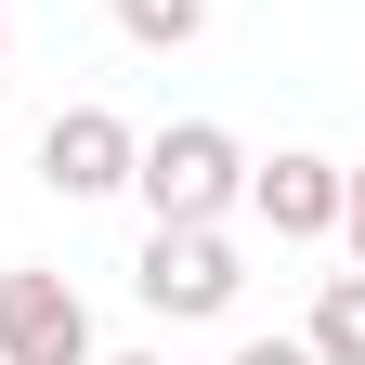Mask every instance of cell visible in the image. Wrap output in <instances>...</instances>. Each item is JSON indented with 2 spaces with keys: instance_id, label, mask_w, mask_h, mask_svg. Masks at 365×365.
Masks as SVG:
<instances>
[{
  "instance_id": "cell-10",
  "label": "cell",
  "mask_w": 365,
  "mask_h": 365,
  "mask_svg": "<svg viewBox=\"0 0 365 365\" xmlns=\"http://www.w3.org/2000/svg\"><path fill=\"white\" fill-rule=\"evenodd\" d=\"M0 91H14V26H0Z\"/></svg>"
},
{
  "instance_id": "cell-2",
  "label": "cell",
  "mask_w": 365,
  "mask_h": 365,
  "mask_svg": "<svg viewBox=\"0 0 365 365\" xmlns=\"http://www.w3.org/2000/svg\"><path fill=\"white\" fill-rule=\"evenodd\" d=\"M130 287H144V313H170V327H209V313H235L248 261H235V235H222V222H144Z\"/></svg>"
},
{
  "instance_id": "cell-3",
  "label": "cell",
  "mask_w": 365,
  "mask_h": 365,
  "mask_svg": "<svg viewBox=\"0 0 365 365\" xmlns=\"http://www.w3.org/2000/svg\"><path fill=\"white\" fill-rule=\"evenodd\" d=\"M0 365H91V300L66 287L53 261L0 274Z\"/></svg>"
},
{
  "instance_id": "cell-4",
  "label": "cell",
  "mask_w": 365,
  "mask_h": 365,
  "mask_svg": "<svg viewBox=\"0 0 365 365\" xmlns=\"http://www.w3.org/2000/svg\"><path fill=\"white\" fill-rule=\"evenodd\" d=\"M130 144H144V130H130L118 105H66L53 130H39V182H53L66 209L78 196H118V182H130Z\"/></svg>"
},
{
  "instance_id": "cell-1",
  "label": "cell",
  "mask_w": 365,
  "mask_h": 365,
  "mask_svg": "<svg viewBox=\"0 0 365 365\" xmlns=\"http://www.w3.org/2000/svg\"><path fill=\"white\" fill-rule=\"evenodd\" d=\"M130 196H144V222H222L248 196V144L222 118H170L130 144Z\"/></svg>"
},
{
  "instance_id": "cell-6",
  "label": "cell",
  "mask_w": 365,
  "mask_h": 365,
  "mask_svg": "<svg viewBox=\"0 0 365 365\" xmlns=\"http://www.w3.org/2000/svg\"><path fill=\"white\" fill-rule=\"evenodd\" d=\"M313 365H365V274H327V287H313Z\"/></svg>"
},
{
  "instance_id": "cell-8",
  "label": "cell",
  "mask_w": 365,
  "mask_h": 365,
  "mask_svg": "<svg viewBox=\"0 0 365 365\" xmlns=\"http://www.w3.org/2000/svg\"><path fill=\"white\" fill-rule=\"evenodd\" d=\"M339 248H352V274H365V157L339 170Z\"/></svg>"
},
{
  "instance_id": "cell-5",
  "label": "cell",
  "mask_w": 365,
  "mask_h": 365,
  "mask_svg": "<svg viewBox=\"0 0 365 365\" xmlns=\"http://www.w3.org/2000/svg\"><path fill=\"white\" fill-rule=\"evenodd\" d=\"M248 209L274 222L287 248H313V235H339V157H248Z\"/></svg>"
},
{
  "instance_id": "cell-11",
  "label": "cell",
  "mask_w": 365,
  "mask_h": 365,
  "mask_svg": "<svg viewBox=\"0 0 365 365\" xmlns=\"http://www.w3.org/2000/svg\"><path fill=\"white\" fill-rule=\"evenodd\" d=\"M91 365H157V352H91Z\"/></svg>"
},
{
  "instance_id": "cell-9",
  "label": "cell",
  "mask_w": 365,
  "mask_h": 365,
  "mask_svg": "<svg viewBox=\"0 0 365 365\" xmlns=\"http://www.w3.org/2000/svg\"><path fill=\"white\" fill-rule=\"evenodd\" d=\"M235 365H313V339H235Z\"/></svg>"
},
{
  "instance_id": "cell-7",
  "label": "cell",
  "mask_w": 365,
  "mask_h": 365,
  "mask_svg": "<svg viewBox=\"0 0 365 365\" xmlns=\"http://www.w3.org/2000/svg\"><path fill=\"white\" fill-rule=\"evenodd\" d=\"M209 14H222V0H118V39H130V53H182Z\"/></svg>"
}]
</instances>
